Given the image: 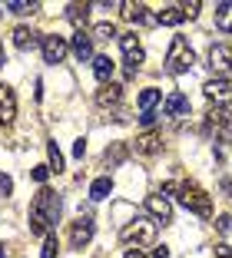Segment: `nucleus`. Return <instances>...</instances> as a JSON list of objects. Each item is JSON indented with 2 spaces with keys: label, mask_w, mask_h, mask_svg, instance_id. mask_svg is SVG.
<instances>
[{
  "label": "nucleus",
  "mask_w": 232,
  "mask_h": 258,
  "mask_svg": "<svg viewBox=\"0 0 232 258\" xmlns=\"http://www.w3.org/2000/svg\"><path fill=\"white\" fill-rule=\"evenodd\" d=\"M153 258H169V248H166V245H159V248L153 251Z\"/></svg>",
  "instance_id": "obj_36"
},
{
  "label": "nucleus",
  "mask_w": 232,
  "mask_h": 258,
  "mask_svg": "<svg viewBox=\"0 0 232 258\" xmlns=\"http://www.w3.org/2000/svg\"><path fill=\"white\" fill-rule=\"evenodd\" d=\"M17 119V96L7 83H0V122H14Z\"/></svg>",
  "instance_id": "obj_8"
},
{
  "label": "nucleus",
  "mask_w": 232,
  "mask_h": 258,
  "mask_svg": "<svg viewBox=\"0 0 232 258\" xmlns=\"http://www.w3.org/2000/svg\"><path fill=\"white\" fill-rule=\"evenodd\" d=\"M0 67H4V53H0Z\"/></svg>",
  "instance_id": "obj_38"
},
{
  "label": "nucleus",
  "mask_w": 232,
  "mask_h": 258,
  "mask_svg": "<svg viewBox=\"0 0 232 258\" xmlns=\"http://www.w3.org/2000/svg\"><path fill=\"white\" fill-rule=\"evenodd\" d=\"M163 113L166 116H189V96H186V93H169Z\"/></svg>",
  "instance_id": "obj_13"
},
{
  "label": "nucleus",
  "mask_w": 232,
  "mask_h": 258,
  "mask_svg": "<svg viewBox=\"0 0 232 258\" xmlns=\"http://www.w3.org/2000/svg\"><path fill=\"white\" fill-rule=\"evenodd\" d=\"M123 156H126V146H123V143H116L113 149H106V162H110V166L123 162Z\"/></svg>",
  "instance_id": "obj_28"
},
{
  "label": "nucleus",
  "mask_w": 232,
  "mask_h": 258,
  "mask_svg": "<svg viewBox=\"0 0 232 258\" xmlns=\"http://www.w3.org/2000/svg\"><path fill=\"white\" fill-rule=\"evenodd\" d=\"M120 46H123V56H126V76H136V70L143 63V46L136 40V33H123Z\"/></svg>",
  "instance_id": "obj_7"
},
{
  "label": "nucleus",
  "mask_w": 232,
  "mask_h": 258,
  "mask_svg": "<svg viewBox=\"0 0 232 258\" xmlns=\"http://www.w3.org/2000/svg\"><path fill=\"white\" fill-rule=\"evenodd\" d=\"M133 149H136V156H153V152L163 149V136H159V133H143L133 143Z\"/></svg>",
  "instance_id": "obj_11"
},
{
  "label": "nucleus",
  "mask_w": 232,
  "mask_h": 258,
  "mask_svg": "<svg viewBox=\"0 0 232 258\" xmlns=\"http://www.w3.org/2000/svg\"><path fill=\"white\" fill-rule=\"evenodd\" d=\"M120 99H123V86H116V83H103V86L97 90V103H100L103 109H106V106H116Z\"/></svg>",
  "instance_id": "obj_14"
},
{
  "label": "nucleus",
  "mask_w": 232,
  "mask_h": 258,
  "mask_svg": "<svg viewBox=\"0 0 232 258\" xmlns=\"http://www.w3.org/2000/svg\"><path fill=\"white\" fill-rule=\"evenodd\" d=\"M212 251H216V258H232V251H229V245H225V242H219Z\"/></svg>",
  "instance_id": "obj_33"
},
{
  "label": "nucleus",
  "mask_w": 232,
  "mask_h": 258,
  "mask_svg": "<svg viewBox=\"0 0 232 258\" xmlns=\"http://www.w3.org/2000/svg\"><path fill=\"white\" fill-rule=\"evenodd\" d=\"M47 156H50V172L60 175L63 172V152H60V146H57V143H47Z\"/></svg>",
  "instance_id": "obj_23"
},
{
  "label": "nucleus",
  "mask_w": 232,
  "mask_h": 258,
  "mask_svg": "<svg viewBox=\"0 0 232 258\" xmlns=\"http://www.w3.org/2000/svg\"><path fill=\"white\" fill-rule=\"evenodd\" d=\"M216 27L222 33H232V4H219L216 7Z\"/></svg>",
  "instance_id": "obj_20"
},
{
  "label": "nucleus",
  "mask_w": 232,
  "mask_h": 258,
  "mask_svg": "<svg viewBox=\"0 0 232 258\" xmlns=\"http://www.w3.org/2000/svg\"><path fill=\"white\" fill-rule=\"evenodd\" d=\"M0 196H14V179L7 172H0Z\"/></svg>",
  "instance_id": "obj_29"
},
{
  "label": "nucleus",
  "mask_w": 232,
  "mask_h": 258,
  "mask_svg": "<svg viewBox=\"0 0 232 258\" xmlns=\"http://www.w3.org/2000/svg\"><path fill=\"white\" fill-rule=\"evenodd\" d=\"M113 70H116V63H113L110 56H93V76H97L100 83H110Z\"/></svg>",
  "instance_id": "obj_16"
},
{
  "label": "nucleus",
  "mask_w": 232,
  "mask_h": 258,
  "mask_svg": "<svg viewBox=\"0 0 232 258\" xmlns=\"http://www.w3.org/2000/svg\"><path fill=\"white\" fill-rule=\"evenodd\" d=\"M63 202L53 189H40L30 202V232L33 235H50V225L60 222Z\"/></svg>",
  "instance_id": "obj_1"
},
{
  "label": "nucleus",
  "mask_w": 232,
  "mask_h": 258,
  "mask_svg": "<svg viewBox=\"0 0 232 258\" xmlns=\"http://www.w3.org/2000/svg\"><path fill=\"white\" fill-rule=\"evenodd\" d=\"M4 10L27 17V14H33V10H37V4H27V0H10V4H4Z\"/></svg>",
  "instance_id": "obj_24"
},
{
  "label": "nucleus",
  "mask_w": 232,
  "mask_h": 258,
  "mask_svg": "<svg viewBox=\"0 0 232 258\" xmlns=\"http://www.w3.org/2000/svg\"><path fill=\"white\" fill-rule=\"evenodd\" d=\"M67 17L83 30V23L90 20V4H70V7H67Z\"/></svg>",
  "instance_id": "obj_21"
},
{
  "label": "nucleus",
  "mask_w": 232,
  "mask_h": 258,
  "mask_svg": "<svg viewBox=\"0 0 232 258\" xmlns=\"http://www.w3.org/2000/svg\"><path fill=\"white\" fill-rule=\"evenodd\" d=\"M186 20V14H182V7H163L156 14V23H163V27H176V23Z\"/></svg>",
  "instance_id": "obj_17"
},
{
  "label": "nucleus",
  "mask_w": 232,
  "mask_h": 258,
  "mask_svg": "<svg viewBox=\"0 0 232 258\" xmlns=\"http://www.w3.org/2000/svg\"><path fill=\"white\" fill-rule=\"evenodd\" d=\"M67 53H70L67 37H60V33H50V37H43V63L57 67V63L67 60Z\"/></svg>",
  "instance_id": "obj_5"
},
{
  "label": "nucleus",
  "mask_w": 232,
  "mask_h": 258,
  "mask_svg": "<svg viewBox=\"0 0 232 258\" xmlns=\"http://www.w3.org/2000/svg\"><path fill=\"white\" fill-rule=\"evenodd\" d=\"M14 46L17 50H30V46H37V33H33L30 27H17L14 30Z\"/></svg>",
  "instance_id": "obj_18"
},
{
  "label": "nucleus",
  "mask_w": 232,
  "mask_h": 258,
  "mask_svg": "<svg viewBox=\"0 0 232 258\" xmlns=\"http://www.w3.org/2000/svg\"><path fill=\"white\" fill-rule=\"evenodd\" d=\"M120 242L129 245V248H136V251H143L146 245L156 242V222L146 219V215L126 222V225H123V232H120Z\"/></svg>",
  "instance_id": "obj_3"
},
{
  "label": "nucleus",
  "mask_w": 232,
  "mask_h": 258,
  "mask_svg": "<svg viewBox=\"0 0 232 258\" xmlns=\"http://www.w3.org/2000/svg\"><path fill=\"white\" fill-rule=\"evenodd\" d=\"M90 238H93V222L76 219L73 228H70V245H73V248H83V245H90Z\"/></svg>",
  "instance_id": "obj_9"
},
{
  "label": "nucleus",
  "mask_w": 232,
  "mask_h": 258,
  "mask_svg": "<svg viewBox=\"0 0 232 258\" xmlns=\"http://www.w3.org/2000/svg\"><path fill=\"white\" fill-rule=\"evenodd\" d=\"M110 192H113V179H110V175H100L97 182L90 185V199H93V202H103Z\"/></svg>",
  "instance_id": "obj_19"
},
{
  "label": "nucleus",
  "mask_w": 232,
  "mask_h": 258,
  "mask_svg": "<svg viewBox=\"0 0 232 258\" xmlns=\"http://www.w3.org/2000/svg\"><path fill=\"white\" fill-rule=\"evenodd\" d=\"M126 258H143V251H136V248H129V251H126Z\"/></svg>",
  "instance_id": "obj_37"
},
{
  "label": "nucleus",
  "mask_w": 232,
  "mask_h": 258,
  "mask_svg": "<svg viewBox=\"0 0 232 258\" xmlns=\"http://www.w3.org/2000/svg\"><path fill=\"white\" fill-rule=\"evenodd\" d=\"M57 251H60L57 235H47V238H43V255H40V258H57Z\"/></svg>",
  "instance_id": "obj_27"
},
{
  "label": "nucleus",
  "mask_w": 232,
  "mask_h": 258,
  "mask_svg": "<svg viewBox=\"0 0 232 258\" xmlns=\"http://www.w3.org/2000/svg\"><path fill=\"white\" fill-rule=\"evenodd\" d=\"M229 60H232V53H229V46H225V43L209 46V70H212V73H222V70L229 67Z\"/></svg>",
  "instance_id": "obj_12"
},
{
  "label": "nucleus",
  "mask_w": 232,
  "mask_h": 258,
  "mask_svg": "<svg viewBox=\"0 0 232 258\" xmlns=\"http://www.w3.org/2000/svg\"><path fill=\"white\" fill-rule=\"evenodd\" d=\"M199 7H202L199 0H193V4H182V14H186L189 20H193V17H199Z\"/></svg>",
  "instance_id": "obj_32"
},
{
  "label": "nucleus",
  "mask_w": 232,
  "mask_h": 258,
  "mask_svg": "<svg viewBox=\"0 0 232 258\" xmlns=\"http://www.w3.org/2000/svg\"><path fill=\"white\" fill-rule=\"evenodd\" d=\"M153 119H156V113H143V116H140L143 126H153Z\"/></svg>",
  "instance_id": "obj_35"
},
{
  "label": "nucleus",
  "mask_w": 232,
  "mask_h": 258,
  "mask_svg": "<svg viewBox=\"0 0 232 258\" xmlns=\"http://www.w3.org/2000/svg\"><path fill=\"white\" fill-rule=\"evenodd\" d=\"M196 63V53H193V46H189L186 37H172L169 50H166V70H169L172 76H182L189 73Z\"/></svg>",
  "instance_id": "obj_4"
},
{
  "label": "nucleus",
  "mask_w": 232,
  "mask_h": 258,
  "mask_svg": "<svg viewBox=\"0 0 232 258\" xmlns=\"http://www.w3.org/2000/svg\"><path fill=\"white\" fill-rule=\"evenodd\" d=\"M123 17L126 20H146V7L143 4H123Z\"/></svg>",
  "instance_id": "obj_25"
},
{
  "label": "nucleus",
  "mask_w": 232,
  "mask_h": 258,
  "mask_svg": "<svg viewBox=\"0 0 232 258\" xmlns=\"http://www.w3.org/2000/svg\"><path fill=\"white\" fill-rule=\"evenodd\" d=\"M159 99H163V93H159L156 86H150V90H143V93H140V109H143V113H153V106H156Z\"/></svg>",
  "instance_id": "obj_22"
},
{
  "label": "nucleus",
  "mask_w": 232,
  "mask_h": 258,
  "mask_svg": "<svg viewBox=\"0 0 232 258\" xmlns=\"http://www.w3.org/2000/svg\"><path fill=\"white\" fill-rule=\"evenodd\" d=\"M30 175H33V182H47V179H50V166H37Z\"/></svg>",
  "instance_id": "obj_31"
},
{
  "label": "nucleus",
  "mask_w": 232,
  "mask_h": 258,
  "mask_svg": "<svg viewBox=\"0 0 232 258\" xmlns=\"http://www.w3.org/2000/svg\"><path fill=\"white\" fill-rule=\"evenodd\" d=\"M202 90H206L209 103H216V106H229L232 103V80L229 76H216V80H209Z\"/></svg>",
  "instance_id": "obj_6"
},
{
  "label": "nucleus",
  "mask_w": 232,
  "mask_h": 258,
  "mask_svg": "<svg viewBox=\"0 0 232 258\" xmlns=\"http://www.w3.org/2000/svg\"><path fill=\"white\" fill-rule=\"evenodd\" d=\"M110 37H116V27H113L110 20H103V23L93 27V40H110Z\"/></svg>",
  "instance_id": "obj_26"
},
{
  "label": "nucleus",
  "mask_w": 232,
  "mask_h": 258,
  "mask_svg": "<svg viewBox=\"0 0 232 258\" xmlns=\"http://www.w3.org/2000/svg\"><path fill=\"white\" fill-rule=\"evenodd\" d=\"M73 53H76V60H80V63H86L93 56V37H86L83 30H76L73 33Z\"/></svg>",
  "instance_id": "obj_15"
},
{
  "label": "nucleus",
  "mask_w": 232,
  "mask_h": 258,
  "mask_svg": "<svg viewBox=\"0 0 232 258\" xmlns=\"http://www.w3.org/2000/svg\"><path fill=\"white\" fill-rule=\"evenodd\" d=\"M216 228L222 232V235H229V232H232V215H219V219H216Z\"/></svg>",
  "instance_id": "obj_30"
},
{
  "label": "nucleus",
  "mask_w": 232,
  "mask_h": 258,
  "mask_svg": "<svg viewBox=\"0 0 232 258\" xmlns=\"http://www.w3.org/2000/svg\"><path fill=\"white\" fill-rule=\"evenodd\" d=\"M166 192H176V199L186 205L189 212L199 215V219H209V215H212V199L206 196L196 182H179V185L169 182V185H166Z\"/></svg>",
  "instance_id": "obj_2"
},
{
  "label": "nucleus",
  "mask_w": 232,
  "mask_h": 258,
  "mask_svg": "<svg viewBox=\"0 0 232 258\" xmlns=\"http://www.w3.org/2000/svg\"><path fill=\"white\" fill-rule=\"evenodd\" d=\"M146 209H150V215L153 219H159L166 225V222H172V205H169V199L166 196H150L146 199Z\"/></svg>",
  "instance_id": "obj_10"
},
{
  "label": "nucleus",
  "mask_w": 232,
  "mask_h": 258,
  "mask_svg": "<svg viewBox=\"0 0 232 258\" xmlns=\"http://www.w3.org/2000/svg\"><path fill=\"white\" fill-rule=\"evenodd\" d=\"M83 152H86V139H76V143H73V156L83 159Z\"/></svg>",
  "instance_id": "obj_34"
}]
</instances>
